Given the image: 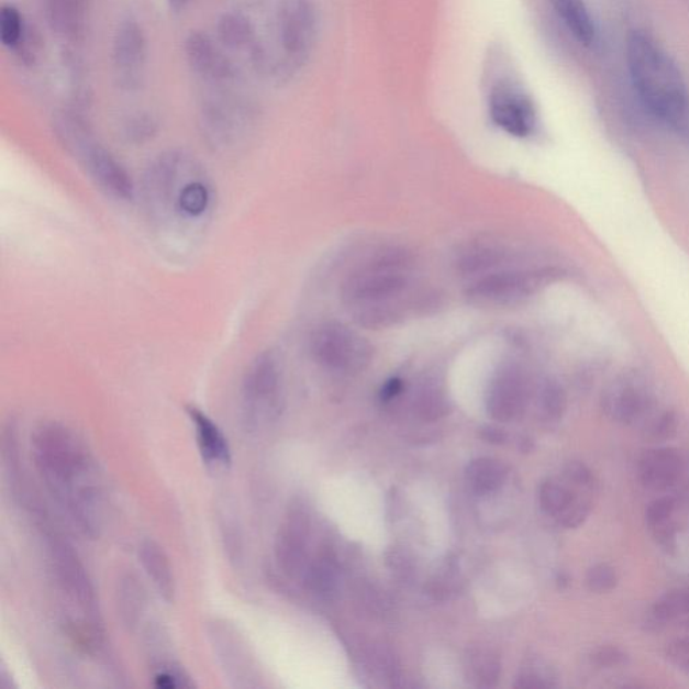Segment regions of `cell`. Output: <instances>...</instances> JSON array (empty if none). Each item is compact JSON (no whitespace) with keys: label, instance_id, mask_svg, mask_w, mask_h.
I'll return each mask as SVG.
<instances>
[{"label":"cell","instance_id":"obj_1","mask_svg":"<svg viewBox=\"0 0 689 689\" xmlns=\"http://www.w3.org/2000/svg\"><path fill=\"white\" fill-rule=\"evenodd\" d=\"M32 455L58 504L82 533L98 536L104 521L103 479L81 436L63 423H42L32 435Z\"/></svg>","mask_w":689,"mask_h":689},{"label":"cell","instance_id":"obj_2","mask_svg":"<svg viewBox=\"0 0 689 689\" xmlns=\"http://www.w3.org/2000/svg\"><path fill=\"white\" fill-rule=\"evenodd\" d=\"M626 63L633 87L651 115L675 129L685 127L687 86L669 54L648 34L632 32L626 40Z\"/></svg>","mask_w":689,"mask_h":689},{"label":"cell","instance_id":"obj_3","mask_svg":"<svg viewBox=\"0 0 689 689\" xmlns=\"http://www.w3.org/2000/svg\"><path fill=\"white\" fill-rule=\"evenodd\" d=\"M193 157L182 152L160 154L146 176L147 200L153 211L185 223H196L211 211L213 190Z\"/></svg>","mask_w":689,"mask_h":689},{"label":"cell","instance_id":"obj_4","mask_svg":"<svg viewBox=\"0 0 689 689\" xmlns=\"http://www.w3.org/2000/svg\"><path fill=\"white\" fill-rule=\"evenodd\" d=\"M482 84L488 115L497 129L518 140H530L537 133L541 118L535 100L501 47L488 54Z\"/></svg>","mask_w":689,"mask_h":689},{"label":"cell","instance_id":"obj_5","mask_svg":"<svg viewBox=\"0 0 689 689\" xmlns=\"http://www.w3.org/2000/svg\"><path fill=\"white\" fill-rule=\"evenodd\" d=\"M412 269L409 251L381 249L347 277L343 286L344 302L357 310L404 297L411 287Z\"/></svg>","mask_w":689,"mask_h":689},{"label":"cell","instance_id":"obj_6","mask_svg":"<svg viewBox=\"0 0 689 689\" xmlns=\"http://www.w3.org/2000/svg\"><path fill=\"white\" fill-rule=\"evenodd\" d=\"M281 368L271 352L262 353L245 371L242 385V415L249 433H259L280 413Z\"/></svg>","mask_w":689,"mask_h":689},{"label":"cell","instance_id":"obj_7","mask_svg":"<svg viewBox=\"0 0 689 689\" xmlns=\"http://www.w3.org/2000/svg\"><path fill=\"white\" fill-rule=\"evenodd\" d=\"M556 277L554 269H501L478 277L466 298L478 308H514L529 301Z\"/></svg>","mask_w":689,"mask_h":689},{"label":"cell","instance_id":"obj_8","mask_svg":"<svg viewBox=\"0 0 689 689\" xmlns=\"http://www.w3.org/2000/svg\"><path fill=\"white\" fill-rule=\"evenodd\" d=\"M319 30L320 14L314 0H281L277 35L286 69L296 70L308 62Z\"/></svg>","mask_w":689,"mask_h":689},{"label":"cell","instance_id":"obj_9","mask_svg":"<svg viewBox=\"0 0 689 689\" xmlns=\"http://www.w3.org/2000/svg\"><path fill=\"white\" fill-rule=\"evenodd\" d=\"M310 349L323 368L346 374L367 368L374 353L367 340L340 322H326L316 329Z\"/></svg>","mask_w":689,"mask_h":689},{"label":"cell","instance_id":"obj_10","mask_svg":"<svg viewBox=\"0 0 689 689\" xmlns=\"http://www.w3.org/2000/svg\"><path fill=\"white\" fill-rule=\"evenodd\" d=\"M46 542L54 579L59 590L86 614L89 622L99 626V610L93 586L80 557L63 537L47 533Z\"/></svg>","mask_w":689,"mask_h":689},{"label":"cell","instance_id":"obj_11","mask_svg":"<svg viewBox=\"0 0 689 689\" xmlns=\"http://www.w3.org/2000/svg\"><path fill=\"white\" fill-rule=\"evenodd\" d=\"M201 130L214 147L231 146L251 122V108L226 88L213 89L201 105Z\"/></svg>","mask_w":689,"mask_h":689},{"label":"cell","instance_id":"obj_12","mask_svg":"<svg viewBox=\"0 0 689 689\" xmlns=\"http://www.w3.org/2000/svg\"><path fill=\"white\" fill-rule=\"evenodd\" d=\"M67 148L77 155L84 167H87L89 176L108 195L119 200L133 199L134 182L129 171L105 147L95 141L91 130L75 137Z\"/></svg>","mask_w":689,"mask_h":689},{"label":"cell","instance_id":"obj_13","mask_svg":"<svg viewBox=\"0 0 689 689\" xmlns=\"http://www.w3.org/2000/svg\"><path fill=\"white\" fill-rule=\"evenodd\" d=\"M223 45L201 30H193L184 42L186 62L202 82L213 89L230 88L237 79L235 64Z\"/></svg>","mask_w":689,"mask_h":689},{"label":"cell","instance_id":"obj_14","mask_svg":"<svg viewBox=\"0 0 689 689\" xmlns=\"http://www.w3.org/2000/svg\"><path fill=\"white\" fill-rule=\"evenodd\" d=\"M112 63L119 86L134 91L140 88L147 63L145 30L134 18L120 21L113 34Z\"/></svg>","mask_w":689,"mask_h":689},{"label":"cell","instance_id":"obj_15","mask_svg":"<svg viewBox=\"0 0 689 689\" xmlns=\"http://www.w3.org/2000/svg\"><path fill=\"white\" fill-rule=\"evenodd\" d=\"M310 518L302 504H293L287 512L275 538V559L279 570L291 579H302L309 566L308 544Z\"/></svg>","mask_w":689,"mask_h":689},{"label":"cell","instance_id":"obj_16","mask_svg":"<svg viewBox=\"0 0 689 689\" xmlns=\"http://www.w3.org/2000/svg\"><path fill=\"white\" fill-rule=\"evenodd\" d=\"M214 655L227 679L240 688H254V655L235 627L225 621L213 620L208 626Z\"/></svg>","mask_w":689,"mask_h":689},{"label":"cell","instance_id":"obj_17","mask_svg":"<svg viewBox=\"0 0 689 689\" xmlns=\"http://www.w3.org/2000/svg\"><path fill=\"white\" fill-rule=\"evenodd\" d=\"M602 410L610 421L633 424L645 415L652 405L648 382L638 374H626L604 389Z\"/></svg>","mask_w":689,"mask_h":689},{"label":"cell","instance_id":"obj_18","mask_svg":"<svg viewBox=\"0 0 689 689\" xmlns=\"http://www.w3.org/2000/svg\"><path fill=\"white\" fill-rule=\"evenodd\" d=\"M529 401V382L516 364L494 371L487 391V410L494 421L511 422L523 413Z\"/></svg>","mask_w":689,"mask_h":689},{"label":"cell","instance_id":"obj_19","mask_svg":"<svg viewBox=\"0 0 689 689\" xmlns=\"http://www.w3.org/2000/svg\"><path fill=\"white\" fill-rule=\"evenodd\" d=\"M685 471V460L670 447L652 448L641 455L638 477L646 489L665 491L674 488Z\"/></svg>","mask_w":689,"mask_h":689},{"label":"cell","instance_id":"obj_20","mask_svg":"<svg viewBox=\"0 0 689 689\" xmlns=\"http://www.w3.org/2000/svg\"><path fill=\"white\" fill-rule=\"evenodd\" d=\"M47 25L59 38L79 42L86 33L91 0H41Z\"/></svg>","mask_w":689,"mask_h":689},{"label":"cell","instance_id":"obj_21","mask_svg":"<svg viewBox=\"0 0 689 689\" xmlns=\"http://www.w3.org/2000/svg\"><path fill=\"white\" fill-rule=\"evenodd\" d=\"M186 412L193 424L197 446L203 463L212 467L230 466L232 464L230 442L219 425L195 405H189Z\"/></svg>","mask_w":689,"mask_h":689},{"label":"cell","instance_id":"obj_22","mask_svg":"<svg viewBox=\"0 0 689 689\" xmlns=\"http://www.w3.org/2000/svg\"><path fill=\"white\" fill-rule=\"evenodd\" d=\"M137 555L160 597L171 602L176 596V578H174L169 556L166 555L165 549L158 543L147 538L140 544Z\"/></svg>","mask_w":689,"mask_h":689},{"label":"cell","instance_id":"obj_23","mask_svg":"<svg viewBox=\"0 0 689 689\" xmlns=\"http://www.w3.org/2000/svg\"><path fill=\"white\" fill-rule=\"evenodd\" d=\"M215 35L226 49L249 51L253 57L260 47L253 21L242 11H226L221 15L215 25Z\"/></svg>","mask_w":689,"mask_h":689},{"label":"cell","instance_id":"obj_24","mask_svg":"<svg viewBox=\"0 0 689 689\" xmlns=\"http://www.w3.org/2000/svg\"><path fill=\"white\" fill-rule=\"evenodd\" d=\"M505 253L490 243H471L460 251L455 260L458 273L466 277H482L494 271L504 262Z\"/></svg>","mask_w":689,"mask_h":689},{"label":"cell","instance_id":"obj_25","mask_svg":"<svg viewBox=\"0 0 689 689\" xmlns=\"http://www.w3.org/2000/svg\"><path fill=\"white\" fill-rule=\"evenodd\" d=\"M146 591L134 574H125L119 579L116 604L123 625L133 631L142 620L146 609Z\"/></svg>","mask_w":689,"mask_h":689},{"label":"cell","instance_id":"obj_26","mask_svg":"<svg viewBox=\"0 0 689 689\" xmlns=\"http://www.w3.org/2000/svg\"><path fill=\"white\" fill-rule=\"evenodd\" d=\"M507 477V466L493 458L471 460L466 469V482L478 496L496 493L505 484Z\"/></svg>","mask_w":689,"mask_h":689},{"label":"cell","instance_id":"obj_27","mask_svg":"<svg viewBox=\"0 0 689 689\" xmlns=\"http://www.w3.org/2000/svg\"><path fill=\"white\" fill-rule=\"evenodd\" d=\"M549 2L554 5L563 23L570 30L575 40L586 46L594 41V22H592L585 0H549Z\"/></svg>","mask_w":689,"mask_h":689},{"label":"cell","instance_id":"obj_28","mask_svg":"<svg viewBox=\"0 0 689 689\" xmlns=\"http://www.w3.org/2000/svg\"><path fill=\"white\" fill-rule=\"evenodd\" d=\"M415 409L418 415L421 416L423 421L435 422L446 416L448 411H451V401H448L446 393L443 392L440 385H436L435 381L427 380L419 388L415 399Z\"/></svg>","mask_w":689,"mask_h":689},{"label":"cell","instance_id":"obj_29","mask_svg":"<svg viewBox=\"0 0 689 689\" xmlns=\"http://www.w3.org/2000/svg\"><path fill=\"white\" fill-rule=\"evenodd\" d=\"M578 500L577 494L570 488L556 479H547L538 490V501L543 511L556 519H559Z\"/></svg>","mask_w":689,"mask_h":689},{"label":"cell","instance_id":"obj_30","mask_svg":"<svg viewBox=\"0 0 689 689\" xmlns=\"http://www.w3.org/2000/svg\"><path fill=\"white\" fill-rule=\"evenodd\" d=\"M29 23L14 4H3L0 9V41L5 49L15 52L27 33Z\"/></svg>","mask_w":689,"mask_h":689},{"label":"cell","instance_id":"obj_31","mask_svg":"<svg viewBox=\"0 0 689 689\" xmlns=\"http://www.w3.org/2000/svg\"><path fill=\"white\" fill-rule=\"evenodd\" d=\"M467 667H469L473 679L476 680L478 687L490 688L499 682L501 664L491 651H471L467 657Z\"/></svg>","mask_w":689,"mask_h":689},{"label":"cell","instance_id":"obj_32","mask_svg":"<svg viewBox=\"0 0 689 689\" xmlns=\"http://www.w3.org/2000/svg\"><path fill=\"white\" fill-rule=\"evenodd\" d=\"M302 582L311 592L319 596H329L334 590L335 573L334 566L327 557L309 562L308 568L302 577Z\"/></svg>","mask_w":689,"mask_h":689},{"label":"cell","instance_id":"obj_33","mask_svg":"<svg viewBox=\"0 0 689 689\" xmlns=\"http://www.w3.org/2000/svg\"><path fill=\"white\" fill-rule=\"evenodd\" d=\"M567 409V397L565 389L556 381L547 380L543 382L538 391V410L547 422L560 421Z\"/></svg>","mask_w":689,"mask_h":689},{"label":"cell","instance_id":"obj_34","mask_svg":"<svg viewBox=\"0 0 689 689\" xmlns=\"http://www.w3.org/2000/svg\"><path fill=\"white\" fill-rule=\"evenodd\" d=\"M652 614L657 621L667 622L689 614V587L667 592L653 603Z\"/></svg>","mask_w":689,"mask_h":689},{"label":"cell","instance_id":"obj_35","mask_svg":"<svg viewBox=\"0 0 689 689\" xmlns=\"http://www.w3.org/2000/svg\"><path fill=\"white\" fill-rule=\"evenodd\" d=\"M620 577L613 566L608 563H598L589 568L586 574V586L596 594H609L619 586Z\"/></svg>","mask_w":689,"mask_h":689},{"label":"cell","instance_id":"obj_36","mask_svg":"<svg viewBox=\"0 0 689 689\" xmlns=\"http://www.w3.org/2000/svg\"><path fill=\"white\" fill-rule=\"evenodd\" d=\"M557 686L555 670L543 662H533L518 679L516 688L542 689Z\"/></svg>","mask_w":689,"mask_h":689},{"label":"cell","instance_id":"obj_37","mask_svg":"<svg viewBox=\"0 0 689 689\" xmlns=\"http://www.w3.org/2000/svg\"><path fill=\"white\" fill-rule=\"evenodd\" d=\"M154 686L162 689H178L195 687L191 677L174 663L159 664L154 673Z\"/></svg>","mask_w":689,"mask_h":689},{"label":"cell","instance_id":"obj_38","mask_svg":"<svg viewBox=\"0 0 689 689\" xmlns=\"http://www.w3.org/2000/svg\"><path fill=\"white\" fill-rule=\"evenodd\" d=\"M158 122L152 113L137 112L135 115L130 116L127 123L124 125L125 136L131 142L143 143L152 140L157 134Z\"/></svg>","mask_w":689,"mask_h":689},{"label":"cell","instance_id":"obj_39","mask_svg":"<svg viewBox=\"0 0 689 689\" xmlns=\"http://www.w3.org/2000/svg\"><path fill=\"white\" fill-rule=\"evenodd\" d=\"M590 662L598 669H615L629 662L627 653L619 646H601L590 655Z\"/></svg>","mask_w":689,"mask_h":689},{"label":"cell","instance_id":"obj_40","mask_svg":"<svg viewBox=\"0 0 689 689\" xmlns=\"http://www.w3.org/2000/svg\"><path fill=\"white\" fill-rule=\"evenodd\" d=\"M42 44H44V42H42L38 30L30 25L25 38H23L21 45L16 47L14 54L23 65L32 67V65L37 63Z\"/></svg>","mask_w":689,"mask_h":689},{"label":"cell","instance_id":"obj_41","mask_svg":"<svg viewBox=\"0 0 689 689\" xmlns=\"http://www.w3.org/2000/svg\"><path fill=\"white\" fill-rule=\"evenodd\" d=\"M676 505V499L670 496L660 497V499L652 501L645 511V521L648 529L651 530L653 526L673 519Z\"/></svg>","mask_w":689,"mask_h":689},{"label":"cell","instance_id":"obj_42","mask_svg":"<svg viewBox=\"0 0 689 689\" xmlns=\"http://www.w3.org/2000/svg\"><path fill=\"white\" fill-rule=\"evenodd\" d=\"M665 658L680 673L689 676V637L670 641L665 648Z\"/></svg>","mask_w":689,"mask_h":689},{"label":"cell","instance_id":"obj_43","mask_svg":"<svg viewBox=\"0 0 689 689\" xmlns=\"http://www.w3.org/2000/svg\"><path fill=\"white\" fill-rule=\"evenodd\" d=\"M653 538L667 554H675L677 549V533H679V526L673 519L664 521V523L653 526L651 529Z\"/></svg>","mask_w":689,"mask_h":689},{"label":"cell","instance_id":"obj_44","mask_svg":"<svg viewBox=\"0 0 689 689\" xmlns=\"http://www.w3.org/2000/svg\"><path fill=\"white\" fill-rule=\"evenodd\" d=\"M591 513L590 500L579 499L571 508H568L565 513L562 514L557 521L562 526L568 530L579 529L585 524V521L589 519Z\"/></svg>","mask_w":689,"mask_h":689},{"label":"cell","instance_id":"obj_45","mask_svg":"<svg viewBox=\"0 0 689 689\" xmlns=\"http://www.w3.org/2000/svg\"><path fill=\"white\" fill-rule=\"evenodd\" d=\"M677 429H679V419H677L676 412L665 411L653 423L651 435L655 441H669L676 435Z\"/></svg>","mask_w":689,"mask_h":689},{"label":"cell","instance_id":"obj_46","mask_svg":"<svg viewBox=\"0 0 689 689\" xmlns=\"http://www.w3.org/2000/svg\"><path fill=\"white\" fill-rule=\"evenodd\" d=\"M563 476L566 477L567 481L577 485V487H594V475H592L589 467L584 463H578V460H573V463L567 464L565 470H563Z\"/></svg>","mask_w":689,"mask_h":689},{"label":"cell","instance_id":"obj_47","mask_svg":"<svg viewBox=\"0 0 689 689\" xmlns=\"http://www.w3.org/2000/svg\"><path fill=\"white\" fill-rule=\"evenodd\" d=\"M387 565L400 579H409L412 575V563L399 549H391L387 555Z\"/></svg>","mask_w":689,"mask_h":689},{"label":"cell","instance_id":"obj_48","mask_svg":"<svg viewBox=\"0 0 689 689\" xmlns=\"http://www.w3.org/2000/svg\"><path fill=\"white\" fill-rule=\"evenodd\" d=\"M478 435L484 442L497 446L504 445L508 437L505 431L500 427H496V425H485V427L479 430Z\"/></svg>","mask_w":689,"mask_h":689},{"label":"cell","instance_id":"obj_49","mask_svg":"<svg viewBox=\"0 0 689 689\" xmlns=\"http://www.w3.org/2000/svg\"><path fill=\"white\" fill-rule=\"evenodd\" d=\"M404 391V381L399 379V377H392L389 379L385 386H382L380 391L381 401H392L400 397V393Z\"/></svg>","mask_w":689,"mask_h":689},{"label":"cell","instance_id":"obj_50","mask_svg":"<svg viewBox=\"0 0 689 689\" xmlns=\"http://www.w3.org/2000/svg\"><path fill=\"white\" fill-rule=\"evenodd\" d=\"M167 4L174 13L185 10L193 0H166Z\"/></svg>","mask_w":689,"mask_h":689},{"label":"cell","instance_id":"obj_51","mask_svg":"<svg viewBox=\"0 0 689 689\" xmlns=\"http://www.w3.org/2000/svg\"><path fill=\"white\" fill-rule=\"evenodd\" d=\"M568 582H570V578H568L566 574H563L559 578H557V585L562 587H567Z\"/></svg>","mask_w":689,"mask_h":689}]
</instances>
